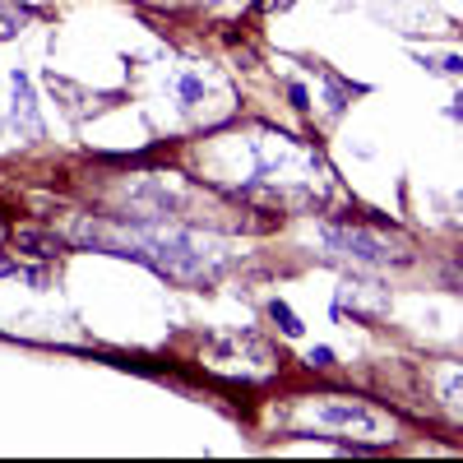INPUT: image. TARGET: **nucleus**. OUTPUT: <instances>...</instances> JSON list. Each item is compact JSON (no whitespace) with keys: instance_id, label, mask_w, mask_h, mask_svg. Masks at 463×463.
I'll return each mask as SVG.
<instances>
[{"instance_id":"nucleus-1","label":"nucleus","mask_w":463,"mask_h":463,"mask_svg":"<svg viewBox=\"0 0 463 463\" xmlns=\"http://www.w3.org/2000/svg\"><path fill=\"white\" fill-rule=\"evenodd\" d=\"M19 246H33V255H61L65 250V241L61 236H46V231H19Z\"/></svg>"},{"instance_id":"nucleus-2","label":"nucleus","mask_w":463,"mask_h":463,"mask_svg":"<svg viewBox=\"0 0 463 463\" xmlns=\"http://www.w3.org/2000/svg\"><path fill=\"white\" fill-rule=\"evenodd\" d=\"M269 315L278 320V329H283L287 338H301V320L292 315V306H287V301H274V306H269Z\"/></svg>"},{"instance_id":"nucleus-3","label":"nucleus","mask_w":463,"mask_h":463,"mask_svg":"<svg viewBox=\"0 0 463 463\" xmlns=\"http://www.w3.org/2000/svg\"><path fill=\"white\" fill-rule=\"evenodd\" d=\"M177 89H181V98H186V102H199V98H204V84H199V79H177Z\"/></svg>"},{"instance_id":"nucleus-4","label":"nucleus","mask_w":463,"mask_h":463,"mask_svg":"<svg viewBox=\"0 0 463 463\" xmlns=\"http://www.w3.org/2000/svg\"><path fill=\"white\" fill-rule=\"evenodd\" d=\"M310 362H315V366H334V348H310Z\"/></svg>"}]
</instances>
